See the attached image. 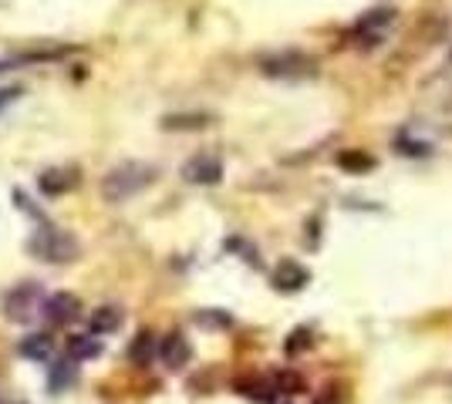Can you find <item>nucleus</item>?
Here are the masks:
<instances>
[{
  "instance_id": "obj_15",
  "label": "nucleus",
  "mask_w": 452,
  "mask_h": 404,
  "mask_svg": "<svg viewBox=\"0 0 452 404\" xmlns=\"http://www.w3.org/2000/svg\"><path fill=\"white\" fill-rule=\"evenodd\" d=\"M337 165L341 168H351V172H368L371 165H374V159L365 155V152H341L337 155Z\"/></svg>"
},
{
  "instance_id": "obj_18",
  "label": "nucleus",
  "mask_w": 452,
  "mask_h": 404,
  "mask_svg": "<svg viewBox=\"0 0 452 404\" xmlns=\"http://www.w3.org/2000/svg\"><path fill=\"white\" fill-rule=\"evenodd\" d=\"M307 344H311V333H307V330H294V333H290V340H287V354L304 351Z\"/></svg>"
},
{
  "instance_id": "obj_12",
  "label": "nucleus",
  "mask_w": 452,
  "mask_h": 404,
  "mask_svg": "<svg viewBox=\"0 0 452 404\" xmlns=\"http://www.w3.org/2000/svg\"><path fill=\"white\" fill-rule=\"evenodd\" d=\"M21 354L31 361H47L51 357V337L47 333H31L21 340Z\"/></svg>"
},
{
  "instance_id": "obj_9",
  "label": "nucleus",
  "mask_w": 452,
  "mask_h": 404,
  "mask_svg": "<svg viewBox=\"0 0 452 404\" xmlns=\"http://www.w3.org/2000/svg\"><path fill=\"white\" fill-rule=\"evenodd\" d=\"M307 280H311V273H307L304 266H297L294 260H284V263L277 266V273H274L277 290H300Z\"/></svg>"
},
{
  "instance_id": "obj_10",
  "label": "nucleus",
  "mask_w": 452,
  "mask_h": 404,
  "mask_svg": "<svg viewBox=\"0 0 452 404\" xmlns=\"http://www.w3.org/2000/svg\"><path fill=\"white\" fill-rule=\"evenodd\" d=\"M119 327H122V310L119 307H98L88 317V330L91 333H108V330H119Z\"/></svg>"
},
{
  "instance_id": "obj_21",
  "label": "nucleus",
  "mask_w": 452,
  "mask_h": 404,
  "mask_svg": "<svg viewBox=\"0 0 452 404\" xmlns=\"http://www.w3.org/2000/svg\"><path fill=\"white\" fill-rule=\"evenodd\" d=\"M449 58H452V54H449Z\"/></svg>"
},
{
  "instance_id": "obj_1",
  "label": "nucleus",
  "mask_w": 452,
  "mask_h": 404,
  "mask_svg": "<svg viewBox=\"0 0 452 404\" xmlns=\"http://www.w3.org/2000/svg\"><path fill=\"white\" fill-rule=\"evenodd\" d=\"M156 182V168L145 162H122L115 165L105 179H102V196L108 202H125L132 199L135 192H142L145 186Z\"/></svg>"
},
{
  "instance_id": "obj_13",
  "label": "nucleus",
  "mask_w": 452,
  "mask_h": 404,
  "mask_svg": "<svg viewBox=\"0 0 452 404\" xmlns=\"http://www.w3.org/2000/svg\"><path fill=\"white\" fill-rule=\"evenodd\" d=\"M68 354H71V361H88V357L102 354V344L91 340V337H71L68 340Z\"/></svg>"
},
{
  "instance_id": "obj_7",
  "label": "nucleus",
  "mask_w": 452,
  "mask_h": 404,
  "mask_svg": "<svg viewBox=\"0 0 452 404\" xmlns=\"http://www.w3.org/2000/svg\"><path fill=\"white\" fill-rule=\"evenodd\" d=\"M159 357L169 370H182L189 357H193V347H189V340L182 337V333H169L163 344H159Z\"/></svg>"
},
{
  "instance_id": "obj_16",
  "label": "nucleus",
  "mask_w": 452,
  "mask_h": 404,
  "mask_svg": "<svg viewBox=\"0 0 452 404\" xmlns=\"http://www.w3.org/2000/svg\"><path fill=\"white\" fill-rule=\"evenodd\" d=\"M75 377H78V370H75V364H58V367H54V374H51V388H54V391H61V384H64V388H68V384H75Z\"/></svg>"
},
{
  "instance_id": "obj_3",
  "label": "nucleus",
  "mask_w": 452,
  "mask_h": 404,
  "mask_svg": "<svg viewBox=\"0 0 452 404\" xmlns=\"http://www.w3.org/2000/svg\"><path fill=\"white\" fill-rule=\"evenodd\" d=\"M260 68H263V75H270V78H307V75H314V61L304 58V54H297V51L263 58Z\"/></svg>"
},
{
  "instance_id": "obj_4",
  "label": "nucleus",
  "mask_w": 452,
  "mask_h": 404,
  "mask_svg": "<svg viewBox=\"0 0 452 404\" xmlns=\"http://www.w3.org/2000/svg\"><path fill=\"white\" fill-rule=\"evenodd\" d=\"M78 182H82V175H78L75 165H58V168H47V172L38 175V189H41L44 196H64Z\"/></svg>"
},
{
  "instance_id": "obj_19",
  "label": "nucleus",
  "mask_w": 452,
  "mask_h": 404,
  "mask_svg": "<svg viewBox=\"0 0 452 404\" xmlns=\"http://www.w3.org/2000/svg\"><path fill=\"white\" fill-rule=\"evenodd\" d=\"M277 388H281V391H287V394H297L300 381H297L294 374H281V377H277Z\"/></svg>"
},
{
  "instance_id": "obj_17",
  "label": "nucleus",
  "mask_w": 452,
  "mask_h": 404,
  "mask_svg": "<svg viewBox=\"0 0 452 404\" xmlns=\"http://www.w3.org/2000/svg\"><path fill=\"white\" fill-rule=\"evenodd\" d=\"M392 17H395L392 10H371L368 17H361V24H358V27H361V31H374V27H385V24H392Z\"/></svg>"
},
{
  "instance_id": "obj_11",
  "label": "nucleus",
  "mask_w": 452,
  "mask_h": 404,
  "mask_svg": "<svg viewBox=\"0 0 452 404\" xmlns=\"http://www.w3.org/2000/svg\"><path fill=\"white\" fill-rule=\"evenodd\" d=\"M156 351H159V347H156V337H152L149 330H142V333L132 340V347H128V361L132 364H149Z\"/></svg>"
},
{
  "instance_id": "obj_20",
  "label": "nucleus",
  "mask_w": 452,
  "mask_h": 404,
  "mask_svg": "<svg viewBox=\"0 0 452 404\" xmlns=\"http://www.w3.org/2000/svg\"><path fill=\"white\" fill-rule=\"evenodd\" d=\"M17 94H21V88H0V112H3V108H7Z\"/></svg>"
},
{
  "instance_id": "obj_5",
  "label": "nucleus",
  "mask_w": 452,
  "mask_h": 404,
  "mask_svg": "<svg viewBox=\"0 0 452 404\" xmlns=\"http://www.w3.org/2000/svg\"><path fill=\"white\" fill-rule=\"evenodd\" d=\"M182 179L193 186H216L223 179V162L216 155H196L182 165Z\"/></svg>"
},
{
  "instance_id": "obj_8",
  "label": "nucleus",
  "mask_w": 452,
  "mask_h": 404,
  "mask_svg": "<svg viewBox=\"0 0 452 404\" xmlns=\"http://www.w3.org/2000/svg\"><path fill=\"white\" fill-rule=\"evenodd\" d=\"M38 296H41V290L38 286H17L10 296H7V317H14V320H27L34 310H38Z\"/></svg>"
},
{
  "instance_id": "obj_14",
  "label": "nucleus",
  "mask_w": 452,
  "mask_h": 404,
  "mask_svg": "<svg viewBox=\"0 0 452 404\" xmlns=\"http://www.w3.org/2000/svg\"><path fill=\"white\" fill-rule=\"evenodd\" d=\"M209 125V115H165L163 128H172V131H182V128H206Z\"/></svg>"
},
{
  "instance_id": "obj_6",
  "label": "nucleus",
  "mask_w": 452,
  "mask_h": 404,
  "mask_svg": "<svg viewBox=\"0 0 452 404\" xmlns=\"http://www.w3.org/2000/svg\"><path fill=\"white\" fill-rule=\"evenodd\" d=\"M41 310L47 314L51 323H71L82 317V303H78L75 293H54V296H47Z\"/></svg>"
},
{
  "instance_id": "obj_2",
  "label": "nucleus",
  "mask_w": 452,
  "mask_h": 404,
  "mask_svg": "<svg viewBox=\"0 0 452 404\" xmlns=\"http://www.w3.org/2000/svg\"><path fill=\"white\" fill-rule=\"evenodd\" d=\"M31 253H38L47 263H64V260H75L78 256V240L71 233H61L54 226H44L34 233L31 240Z\"/></svg>"
}]
</instances>
